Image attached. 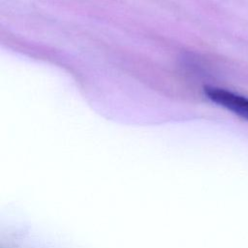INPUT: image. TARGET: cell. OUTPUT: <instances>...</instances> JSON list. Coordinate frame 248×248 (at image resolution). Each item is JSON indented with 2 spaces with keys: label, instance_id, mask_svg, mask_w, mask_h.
Listing matches in <instances>:
<instances>
[{
  "label": "cell",
  "instance_id": "cell-1",
  "mask_svg": "<svg viewBox=\"0 0 248 248\" xmlns=\"http://www.w3.org/2000/svg\"><path fill=\"white\" fill-rule=\"evenodd\" d=\"M204 94L208 99H210L213 103L232 111L233 113L237 114L238 116L248 120V99L231 92L229 90L212 87V86H205Z\"/></svg>",
  "mask_w": 248,
  "mask_h": 248
}]
</instances>
